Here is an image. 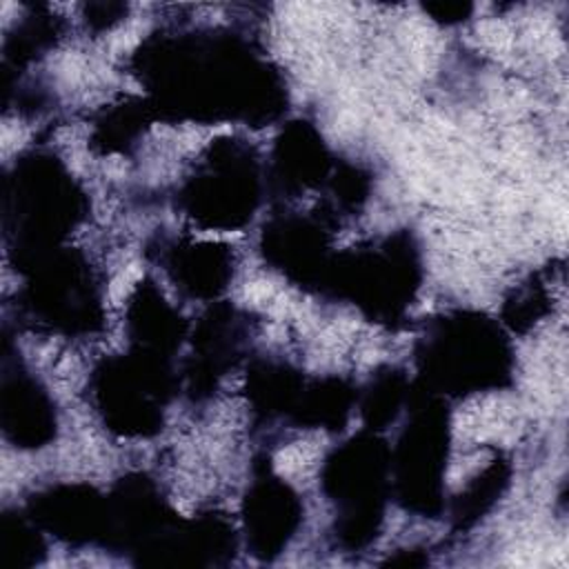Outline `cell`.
<instances>
[{"mask_svg": "<svg viewBox=\"0 0 569 569\" xmlns=\"http://www.w3.org/2000/svg\"><path fill=\"white\" fill-rule=\"evenodd\" d=\"M451 427L445 398L413 385L407 422L391 447V496L411 513L436 518L447 509L445 473Z\"/></svg>", "mask_w": 569, "mask_h": 569, "instance_id": "9c48e42d", "label": "cell"}, {"mask_svg": "<svg viewBox=\"0 0 569 569\" xmlns=\"http://www.w3.org/2000/svg\"><path fill=\"white\" fill-rule=\"evenodd\" d=\"M307 376L284 358H253L247 373V400L251 411L264 420H287L293 425Z\"/></svg>", "mask_w": 569, "mask_h": 569, "instance_id": "ac0fdd59", "label": "cell"}, {"mask_svg": "<svg viewBox=\"0 0 569 569\" xmlns=\"http://www.w3.org/2000/svg\"><path fill=\"white\" fill-rule=\"evenodd\" d=\"M338 220L325 209L300 211L282 207L262 227L260 253L289 282L320 293L333 262V229Z\"/></svg>", "mask_w": 569, "mask_h": 569, "instance_id": "30bf717a", "label": "cell"}, {"mask_svg": "<svg viewBox=\"0 0 569 569\" xmlns=\"http://www.w3.org/2000/svg\"><path fill=\"white\" fill-rule=\"evenodd\" d=\"M358 402V389L338 376L309 378L293 425L307 429H340Z\"/></svg>", "mask_w": 569, "mask_h": 569, "instance_id": "d6986e66", "label": "cell"}, {"mask_svg": "<svg viewBox=\"0 0 569 569\" xmlns=\"http://www.w3.org/2000/svg\"><path fill=\"white\" fill-rule=\"evenodd\" d=\"M151 249L167 278L187 298L213 302L233 280L236 253L224 242L171 236L160 238Z\"/></svg>", "mask_w": 569, "mask_h": 569, "instance_id": "2e32d148", "label": "cell"}, {"mask_svg": "<svg viewBox=\"0 0 569 569\" xmlns=\"http://www.w3.org/2000/svg\"><path fill=\"white\" fill-rule=\"evenodd\" d=\"M87 207L80 182L58 156L29 151L16 158L2 178V231L16 269L64 247Z\"/></svg>", "mask_w": 569, "mask_h": 569, "instance_id": "7a4b0ae2", "label": "cell"}, {"mask_svg": "<svg viewBox=\"0 0 569 569\" xmlns=\"http://www.w3.org/2000/svg\"><path fill=\"white\" fill-rule=\"evenodd\" d=\"M253 338V320L229 305H211L191 331V351L182 365L180 385L193 400L209 398L220 380L244 358Z\"/></svg>", "mask_w": 569, "mask_h": 569, "instance_id": "8fae6325", "label": "cell"}, {"mask_svg": "<svg viewBox=\"0 0 569 569\" xmlns=\"http://www.w3.org/2000/svg\"><path fill=\"white\" fill-rule=\"evenodd\" d=\"M127 13V4L120 2H93L87 4V24L96 31L109 29L118 20H122Z\"/></svg>", "mask_w": 569, "mask_h": 569, "instance_id": "484cf974", "label": "cell"}, {"mask_svg": "<svg viewBox=\"0 0 569 569\" xmlns=\"http://www.w3.org/2000/svg\"><path fill=\"white\" fill-rule=\"evenodd\" d=\"M418 385L440 398L502 389L513 378V347L502 322L471 309L431 318L413 347Z\"/></svg>", "mask_w": 569, "mask_h": 569, "instance_id": "3957f363", "label": "cell"}, {"mask_svg": "<svg viewBox=\"0 0 569 569\" xmlns=\"http://www.w3.org/2000/svg\"><path fill=\"white\" fill-rule=\"evenodd\" d=\"M511 469L507 460H502L498 453L451 498L449 502V516L453 520L456 529H467L476 525L491 507L498 502V498L505 493L509 485Z\"/></svg>", "mask_w": 569, "mask_h": 569, "instance_id": "7402d4cb", "label": "cell"}, {"mask_svg": "<svg viewBox=\"0 0 569 569\" xmlns=\"http://www.w3.org/2000/svg\"><path fill=\"white\" fill-rule=\"evenodd\" d=\"M60 33L58 18L51 16L44 7L29 9L7 33L4 38V71H20L36 58H40L44 51H49Z\"/></svg>", "mask_w": 569, "mask_h": 569, "instance_id": "603a6c76", "label": "cell"}, {"mask_svg": "<svg viewBox=\"0 0 569 569\" xmlns=\"http://www.w3.org/2000/svg\"><path fill=\"white\" fill-rule=\"evenodd\" d=\"M24 511L44 533H51L67 545H104L107 493H100L91 485H51L36 491L27 500Z\"/></svg>", "mask_w": 569, "mask_h": 569, "instance_id": "9a60e30c", "label": "cell"}, {"mask_svg": "<svg viewBox=\"0 0 569 569\" xmlns=\"http://www.w3.org/2000/svg\"><path fill=\"white\" fill-rule=\"evenodd\" d=\"M302 500L296 489L271 471L267 462L253 469L242 498V536L251 556L273 560L302 525Z\"/></svg>", "mask_w": 569, "mask_h": 569, "instance_id": "7c38bea8", "label": "cell"}, {"mask_svg": "<svg viewBox=\"0 0 569 569\" xmlns=\"http://www.w3.org/2000/svg\"><path fill=\"white\" fill-rule=\"evenodd\" d=\"M422 284V253L411 231H389L336 251L320 296L353 305L367 320L396 325L407 318Z\"/></svg>", "mask_w": 569, "mask_h": 569, "instance_id": "277c9868", "label": "cell"}, {"mask_svg": "<svg viewBox=\"0 0 569 569\" xmlns=\"http://www.w3.org/2000/svg\"><path fill=\"white\" fill-rule=\"evenodd\" d=\"M156 120L144 98H124L104 107L91 129V144L102 153H127Z\"/></svg>", "mask_w": 569, "mask_h": 569, "instance_id": "44dd1931", "label": "cell"}, {"mask_svg": "<svg viewBox=\"0 0 569 569\" xmlns=\"http://www.w3.org/2000/svg\"><path fill=\"white\" fill-rule=\"evenodd\" d=\"M413 393V382L398 367H382L358 389L356 409L365 429L382 431L398 420Z\"/></svg>", "mask_w": 569, "mask_h": 569, "instance_id": "ffe728a7", "label": "cell"}, {"mask_svg": "<svg viewBox=\"0 0 569 569\" xmlns=\"http://www.w3.org/2000/svg\"><path fill=\"white\" fill-rule=\"evenodd\" d=\"M549 309H551V296L547 291V284L538 278H529L505 298L502 325L525 333L540 318H545Z\"/></svg>", "mask_w": 569, "mask_h": 569, "instance_id": "d4e9b609", "label": "cell"}, {"mask_svg": "<svg viewBox=\"0 0 569 569\" xmlns=\"http://www.w3.org/2000/svg\"><path fill=\"white\" fill-rule=\"evenodd\" d=\"M264 167L242 138H218L176 191L178 209L209 231H236L251 222L264 191Z\"/></svg>", "mask_w": 569, "mask_h": 569, "instance_id": "8992f818", "label": "cell"}, {"mask_svg": "<svg viewBox=\"0 0 569 569\" xmlns=\"http://www.w3.org/2000/svg\"><path fill=\"white\" fill-rule=\"evenodd\" d=\"M433 20L445 22V24H456L467 20V16L471 13V4H462V2H431L422 7Z\"/></svg>", "mask_w": 569, "mask_h": 569, "instance_id": "4316f807", "label": "cell"}, {"mask_svg": "<svg viewBox=\"0 0 569 569\" xmlns=\"http://www.w3.org/2000/svg\"><path fill=\"white\" fill-rule=\"evenodd\" d=\"M338 160L322 140L320 131L309 120L287 122L273 140L269 164L264 167L267 187L284 202L322 191Z\"/></svg>", "mask_w": 569, "mask_h": 569, "instance_id": "4fadbf2b", "label": "cell"}, {"mask_svg": "<svg viewBox=\"0 0 569 569\" xmlns=\"http://www.w3.org/2000/svg\"><path fill=\"white\" fill-rule=\"evenodd\" d=\"M131 69L156 118L264 127L287 109L276 64L231 29L156 31L140 42Z\"/></svg>", "mask_w": 569, "mask_h": 569, "instance_id": "6da1fadb", "label": "cell"}, {"mask_svg": "<svg viewBox=\"0 0 569 569\" xmlns=\"http://www.w3.org/2000/svg\"><path fill=\"white\" fill-rule=\"evenodd\" d=\"M18 311L36 329L89 336L102 327V284L89 260L71 247L47 251L20 269Z\"/></svg>", "mask_w": 569, "mask_h": 569, "instance_id": "ba28073f", "label": "cell"}, {"mask_svg": "<svg viewBox=\"0 0 569 569\" xmlns=\"http://www.w3.org/2000/svg\"><path fill=\"white\" fill-rule=\"evenodd\" d=\"M320 487L336 509V542L347 551L369 547L391 496V447L378 431L353 433L325 458Z\"/></svg>", "mask_w": 569, "mask_h": 569, "instance_id": "5b68a950", "label": "cell"}, {"mask_svg": "<svg viewBox=\"0 0 569 569\" xmlns=\"http://www.w3.org/2000/svg\"><path fill=\"white\" fill-rule=\"evenodd\" d=\"M0 427L18 449H42L56 440L58 413L47 387L4 345Z\"/></svg>", "mask_w": 569, "mask_h": 569, "instance_id": "5bb4252c", "label": "cell"}, {"mask_svg": "<svg viewBox=\"0 0 569 569\" xmlns=\"http://www.w3.org/2000/svg\"><path fill=\"white\" fill-rule=\"evenodd\" d=\"M124 327L131 349L173 360V353L189 336V325L182 313L162 296L156 282L142 280L131 291Z\"/></svg>", "mask_w": 569, "mask_h": 569, "instance_id": "e0dca14e", "label": "cell"}, {"mask_svg": "<svg viewBox=\"0 0 569 569\" xmlns=\"http://www.w3.org/2000/svg\"><path fill=\"white\" fill-rule=\"evenodd\" d=\"M44 531L22 509H7L0 518V553L4 567H33L44 558Z\"/></svg>", "mask_w": 569, "mask_h": 569, "instance_id": "cb8c5ba5", "label": "cell"}, {"mask_svg": "<svg viewBox=\"0 0 569 569\" xmlns=\"http://www.w3.org/2000/svg\"><path fill=\"white\" fill-rule=\"evenodd\" d=\"M180 389L173 360L140 349L102 358L89 376V398L102 425L120 438L156 436Z\"/></svg>", "mask_w": 569, "mask_h": 569, "instance_id": "52a82bcc", "label": "cell"}]
</instances>
